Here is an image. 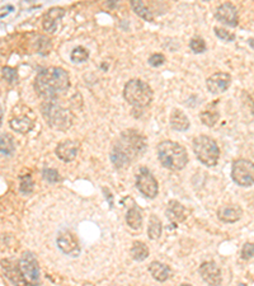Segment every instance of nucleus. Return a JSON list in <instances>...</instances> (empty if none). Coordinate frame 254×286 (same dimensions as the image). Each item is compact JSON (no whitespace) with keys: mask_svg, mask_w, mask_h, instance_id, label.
Here are the masks:
<instances>
[{"mask_svg":"<svg viewBox=\"0 0 254 286\" xmlns=\"http://www.w3.org/2000/svg\"><path fill=\"white\" fill-rule=\"evenodd\" d=\"M69 88V73L60 66H51L41 70L35 79L36 93L46 101H54Z\"/></svg>","mask_w":254,"mask_h":286,"instance_id":"nucleus-1","label":"nucleus"},{"mask_svg":"<svg viewBox=\"0 0 254 286\" xmlns=\"http://www.w3.org/2000/svg\"><path fill=\"white\" fill-rule=\"evenodd\" d=\"M146 139L140 132L135 130L122 132L111 153V159L116 168L129 166L135 158L146 150Z\"/></svg>","mask_w":254,"mask_h":286,"instance_id":"nucleus-2","label":"nucleus"},{"mask_svg":"<svg viewBox=\"0 0 254 286\" xmlns=\"http://www.w3.org/2000/svg\"><path fill=\"white\" fill-rule=\"evenodd\" d=\"M158 158L161 166L171 171H181L188 163L187 150L181 144L171 140L161 141L158 145Z\"/></svg>","mask_w":254,"mask_h":286,"instance_id":"nucleus-3","label":"nucleus"},{"mask_svg":"<svg viewBox=\"0 0 254 286\" xmlns=\"http://www.w3.org/2000/svg\"><path fill=\"white\" fill-rule=\"evenodd\" d=\"M41 112L47 125L52 128L67 130L72 125V113L55 101L43 102L41 105Z\"/></svg>","mask_w":254,"mask_h":286,"instance_id":"nucleus-4","label":"nucleus"},{"mask_svg":"<svg viewBox=\"0 0 254 286\" xmlns=\"http://www.w3.org/2000/svg\"><path fill=\"white\" fill-rule=\"evenodd\" d=\"M123 97L127 103L134 107L144 108L151 103L154 93L149 84L142 82L141 79H131L123 88Z\"/></svg>","mask_w":254,"mask_h":286,"instance_id":"nucleus-5","label":"nucleus"},{"mask_svg":"<svg viewBox=\"0 0 254 286\" xmlns=\"http://www.w3.org/2000/svg\"><path fill=\"white\" fill-rule=\"evenodd\" d=\"M193 152L198 161L206 167H215L220 158V149L214 139L205 135L195 137L192 142Z\"/></svg>","mask_w":254,"mask_h":286,"instance_id":"nucleus-6","label":"nucleus"},{"mask_svg":"<svg viewBox=\"0 0 254 286\" xmlns=\"http://www.w3.org/2000/svg\"><path fill=\"white\" fill-rule=\"evenodd\" d=\"M19 273L22 276L24 286L40 285V267L35 254L31 252H24L18 262Z\"/></svg>","mask_w":254,"mask_h":286,"instance_id":"nucleus-7","label":"nucleus"},{"mask_svg":"<svg viewBox=\"0 0 254 286\" xmlns=\"http://www.w3.org/2000/svg\"><path fill=\"white\" fill-rule=\"evenodd\" d=\"M231 178L236 185L249 187L254 185V163L248 159H238L233 163Z\"/></svg>","mask_w":254,"mask_h":286,"instance_id":"nucleus-8","label":"nucleus"},{"mask_svg":"<svg viewBox=\"0 0 254 286\" xmlns=\"http://www.w3.org/2000/svg\"><path fill=\"white\" fill-rule=\"evenodd\" d=\"M136 187L145 197L155 198L159 192V186L149 169L141 168L136 177Z\"/></svg>","mask_w":254,"mask_h":286,"instance_id":"nucleus-9","label":"nucleus"},{"mask_svg":"<svg viewBox=\"0 0 254 286\" xmlns=\"http://www.w3.org/2000/svg\"><path fill=\"white\" fill-rule=\"evenodd\" d=\"M57 247L64 254L70 257H78L80 254V246L78 238L70 230H61L56 239Z\"/></svg>","mask_w":254,"mask_h":286,"instance_id":"nucleus-10","label":"nucleus"},{"mask_svg":"<svg viewBox=\"0 0 254 286\" xmlns=\"http://www.w3.org/2000/svg\"><path fill=\"white\" fill-rule=\"evenodd\" d=\"M198 272H200L202 280L206 283H209L210 286L221 285V270H220V267L214 261L203 262L202 265L200 266V268H198Z\"/></svg>","mask_w":254,"mask_h":286,"instance_id":"nucleus-11","label":"nucleus"},{"mask_svg":"<svg viewBox=\"0 0 254 286\" xmlns=\"http://www.w3.org/2000/svg\"><path fill=\"white\" fill-rule=\"evenodd\" d=\"M215 18L219 22H221L222 24L229 26V27H236L239 24L238 9L231 3L221 4V6L216 9Z\"/></svg>","mask_w":254,"mask_h":286,"instance_id":"nucleus-12","label":"nucleus"},{"mask_svg":"<svg viewBox=\"0 0 254 286\" xmlns=\"http://www.w3.org/2000/svg\"><path fill=\"white\" fill-rule=\"evenodd\" d=\"M231 84V77L227 73H215L207 78L206 86L212 94L224 93Z\"/></svg>","mask_w":254,"mask_h":286,"instance_id":"nucleus-13","label":"nucleus"},{"mask_svg":"<svg viewBox=\"0 0 254 286\" xmlns=\"http://www.w3.org/2000/svg\"><path fill=\"white\" fill-rule=\"evenodd\" d=\"M16 112H18L17 108H14ZM12 130L19 134H28V132L35 127V118L31 117L30 115H26L24 112H18V115L14 113L13 117L9 121Z\"/></svg>","mask_w":254,"mask_h":286,"instance_id":"nucleus-14","label":"nucleus"},{"mask_svg":"<svg viewBox=\"0 0 254 286\" xmlns=\"http://www.w3.org/2000/svg\"><path fill=\"white\" fill-rule=\"evenodd\" d=\"M55 153L62 162H72L79 153V144L72 140H65L59 142Z\"/></svg>","mask_w":254,"mask_h":286,"instance_id":"nucleus-15","label":"nucleus"},{"mask_svg":"<svg viewBox=\"0 0 254 286\" xmlns=\"http://www.w3.org/2000/svg\"><path fill=\"white\" fill-rule=\"evenodd\" d=\"M65 16V9L60 7L51 8L47 13L45 14L42 21L43 30L48 33H55L57 31V24L61 21L62 17Z\"/></svg>","mask_w":254,"mask_h":286,"instance_id":"nucleus-16","label":"nucleus"},{"mask_svg":"<svg viewBox=\"0 0 254 286\" xmlns=\"http://www.w3.org/2000/svg\"><path fill=\"white\" fill-rule=\"evenodd\" d=\"M166 218L169 219V222L172 224H180V223L185 222L186 218H187V210H186L185 206L182 203H180L178 201H169L168 207H166Z\"/></svg>","mask_w":254,"mask_h":286,"instance_id":"nucleus-17","label":"nucleus"},{"mask_svg":"<svg viewBox=\"0 0 254 286\" xmlns=\"http://www.w3.org/2000/svg\"><path fill=\"white\" fill-rule=\"evenodd\" d=\"M241 215H243V210H241V207H239V206L236 205L221 206L219 211H217L219 219L224 223H229V224L238 222L241 218Z\"/></svg>","mask_w":254,"mask_h":286,"instance_id":"nucleus-18","label":"nucleus"},{"mask_svg":"<svg viewBox=\"0 0 254 286\" xmlns=\"http://www.w3.org/2000/svg\"><path fill=\"white\" fill-rule=\"evenodd\" d=\"M169 123H171V127L176 131H186L190 128V120L186 116V113L181 110H177V108L172 111Z\"/></svg>","mask_w":254,"mask_h":286,"instance_id":"nucleus-19","label":"nucleus"},{"mask_svg":"<svg viewBox=\"0 0 254 286\" xmlns=\"http://www.w3.org/2000/svg\"><path fill=\"white\" fill-rule=\"evenodd\" d=\"M149 272L152 276V278L159 281V282H164V281H166L172 276L171 267L164 265V263L158 262V261H154V262L150 263Z\"/></svg>","mask_w":254,"mask_h":286,"instance_id":"nucleus-20","label":"nucleus"},{"mask_svg":"<svg viewBox=\"0 0 254 286\" xmlns=\"http://www.w3.org/2000/svg\"><path fill=\"white\" fill-rule=\"evenodd\" d=\"M161 230H163V225L159 218H156L155 215H151L149 219V228H147V236L150 239L155 241L159 239L161 236Z\"/></svg>","mask_w":254,"mask_h":286,"instance_id":"nucleus-21","label":"nucleus"},{"mask_svg":"<svg viewBox=\"0 0 254 286\" xmlns=\"http://www.w3.org/2000/svg\"><path fill=\"white\" fill-rule=\"evenodd\" d=\"M0 149H2V154L4 157H9L16 150V142H14L13 136L8 132H3L2 134V139H0Z\"/></svg>","mask_w":254,"mask_h":286,"instance_id":"nucleus-22","label":"nucleus"},{"mask_svg":"<svg viewBox=\"0 0 254 286\" xmlns=\"http://www.w3.org/2000/svg\"><path fill=\"white\" fill-rule=\"evenodd\" d=\"M131 8L134 9V12L137 14V16L140 17V18L145 19V21H147V22L154 21L152 13L149 11V8L145 6L144 2H140V0H132Z\"/></svg>","mask_w":254,"mask_h":286,"instance_id":"nucleus-23","label":"nucleus"},{"mask_svg":"<svg viewBox=\"0 0 254 286\" xmlns=\"http://www.w3.org/2000/svg\"><path fill=\"white\" fill-rule=\"evenodd\" d=\"M131 256L137 262H142L149 257V248L142 242H135L131 248Z\"/></svg>","mask_w":254,"mask_h":286,"instance_id":"nucleus-24","label":"nucleus"},{"mask_svg":"<svg viewBox=\"0 0 254 286\" xmlns=\"http://www.w3.org/2000/svg\"><path fill=\"white\" fill-rule=\"evenodd\" d=\"M126 223H127V225H129L131 229H140L142 225V215L141 212H140V210L131 207V209L127 211V214H126Z\"/></svg>","mask_w":254,"mask_h":286,"instance_id":"nucleus-25","label":"nucleus"},{"mask_svg":"<svg viewBox=\"0 0 254 286\" xmlns=\"http://www.w3.org/2000/svg\"><path fill=\"white\" fill-rule=\"evenodd\" d=\"M200 118L201 122H202L203 125L212 127V126L216 125V122L219 121L220 113L219 111H217L216 108H214V106H212V107L209 108V110L203 111V112L200 115Z\"/></svg>","mask_w":254,"mask_h":286,"instance_id":"nucleus-26","label":"nucleus"},{"mask_svg":"<svg viewBox=\"0 0 254 286\" xmlns=\"http://www.w3.org/2000/svg\"><path fill=\"white\" fill-rule=\"evenodd\" d=\"M70 59L75 64H81V62L87 61L89 59V51L87 48H84L83 46H78V47H75L71 51Z\"/></svg>","mask_w":254,"mask_h":286,"instance_id":"nucleus-27","label":"nucleus"},{"mask_svg":"<svg viewBox=\"0 0 254 286\" xmlns=\"http://www.w3.org/2000/svg\"><path fill=\"white\" fill-rule=\"evenodd\" d=\"M21 185H19V190H21L22 193L24 195H28L33 191V187H35V183L32 181V177L31 174H26V176H21Z\"/></svg>","mask_w":254,"mask_h":286,"instance_id":"nucleus-28","label":"nucleus"},{"mask_svg":"<svg viewBox=\"0 0 254 286\" xmlns=\"http://www.w3.org/2000/svg\"><path fill=\"white\" fill-rule=\"evenodd\" d=\"M2 75H3L4 81L9 84H17V82H18V73L14 67L4 66L2 69Z\"/></svg>","mask_w":254,"mask_h":286,"instance_id":"nucleus-29","label":"nucleus"},{"mask_svg":"<svg viewBox=\"0 0 254 286\" xmlns=\"http://www.w3.org/2000/svg\"><path fill=\"white\" fill-rule=\"evenodd\" d=\"M190 48L195 54H203L206 51V42L201 37H193L190 41Z\"/></svg>","mask_w":254,"mask_h":286,"instance_id":"nucleus-30","label":"nucleus"},{"mask_svg":"<svg viewBox=\"0 0 254 286\" xmlns=\"http://www.w3.org/2000/svg\"><path fill=\"white\" fill-rule=\"evenodd\" d=\"M42 174H43V178H45L48 183H57V182L61 181V177H60L59 172H57L56 169L46 168V169H43Z\"/></svg>","mask_w":254,"mask_h":286,"instance_id":"nucleus-31","label":"nucleus"},{"mask_svg":"<svg viewBox=\"0 0 254 286\" xmlns=\"http://www.w3.org/2000/svg\"><path fill=\"white\" fill-rule=\"evenodd\" d=\"M214 31H215V35H216V37L219 38V40L224 41V42H233V41L235 40V35H234V33H231V32H229V31L224 30V28L215 27Z\"/></svg>","mask_w":254,"mask_h":286,"instance_id":"nucleus-32","label":"nucleus"},{"mask_svg":"<svg viewBox=\"0 0 254 286\" xmlns=\"http://www.w3.org/2000/svg\"><path fill=\"white\" fill-rule=\"evenodd\" d=\"M147 62H149L150 66H152V67L161 66V65L165 62V56H164L163 54H154L149 57Z\"/></svg>","mask_w":254,"mask_h":286,"instance_id":"nucleus-33","label":"nucleus"},{"mask_svg":"<svg viewBox=\"0 0 254 286\" xmlns=\"http://www.w3.org/2000/svg\"><path fill=\"white\" fill-rule=\"evenodd\" d=\"M254 256V243H245L241 248V258L249 259Z\"/></svg>","mask_w":254,"mask_h":286,"instance_id":"nucleus-34","label":"nucleus"},{"mask_svg":"<svg viewBox=\"0 0 254 286\" xmlns=\"http://www.w3.org/2000/svg\"><path fill=\"white\" fill-rule=\"evenodd\" d=\"M13 7L12 6H7V11H13ZM2 12H3V13H2V18H4V16H7V14L9 13V12H6V8H3L2 9Z\"/></svg>","mask_w":254,"mask_h":286,"instance_id":"nucleus-35","label":"nucleus"},{"mask_svg":"<svg viewBox=\"0 0 254 286\" xmlns=\"http://www.w3.org/2000/svg\"><path fill=\"white\" fill-rule=\"evenodd\" d=\"M248 45L250 46V47L254 50V38H249V40H248Z\"/></svg>","mask_w":254,"mask_h":286,"instance_id":"nucleus-36","label":"nucleus"},{"mask_svg":"<svg viewBox=\"0 0 254 286\" xmlns=\"http://www.w3.org/2000/svg\"><path fill=\"white\" fill-rule=\"evenodd\" d=\"M251 113L254 115V97H253V101H251Z\"/></svg>","mask_w":254,"mask_h":286,"instance_id":"nucleus-37","label":"nucleus"},{"mask_svg":"<svg viewBox=\"0 0 254 286\" xmlns=\"http://www.w3.org/2000/svg\"><path fill=\"white\" fill-rule=\"evenodd\" d=\"M181 286H192V285H191V283H182Z\"/></svg>","mask_w":254,"mask_h":286,"instance_id":"nucleus-38","label":"nucleus"},{"mask_svg":"<svg viewBox=\"0 0 254 286\" xmlns=\"http://www.w3.org/2000/svg\"><path fill=\"white\" fill-rule=\"evenodd\" d=\"M238 286H246V285H245V283H239Z\"/></svg>","mask_w":254,"mask_h":286,"instance_id":"nucleus-39","label":"nucleus"}]
</instances>
